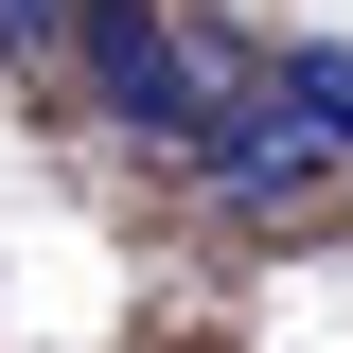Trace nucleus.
<instances>
[{"instance_id": "1", "label": "nucleus", "mask_w": 353, "mask_h": 353, "mask_svg": "<svg viewBox=\"0 0 353 353\" xmlns=\"http://www.w3.org/2000/svg\"><path fill=\"white\" fill-rule=\"evenodd\" d=\"M71 71H88V106H106L124 141L194 159V141L265 88V53L230 36V18H194V0H71Z\"/></svg>"}, {"instance_id": "2", "label": "nucleus", "mask_w": 353, "mask_h": 353, "mask_svg": "<svg viewBox=\"0 0 353 353\" xmlns=\"http://www.w3.org/2000/svg\"><path fill=\"white\" fill-rule=\"evenodd\" d=\"M194 176H212V212H230V230H301L318 194H336V141H318V124H283V106L248 88V106L194 141Z\"/></svg>"}, {"instance_id": "3", "label": "nucleus", "mask_w": 353, "mask_h": 353, "mask_svg": "<svg viewBox=\"0 0 353 353\" xmlns=\"http://www.w3.org/2000/svg\"><path fill=\"white\" fill-rule=\"evenodd\" d=\"M265 106H283V124H318V141L353 159V53H336V36H283V53H265Z\"/></svg>"}, {"instance_id": "4", "label": "nucleus", "mask_w": 353, "mask_h": 353, "mask_svg": "<svg viewBox=\"0 0 353 353\" xmlns=\"http://www.w3.org/2000/svg\"><path fill=\"white\" fill-rule=\"evenodd\" d=\"M71 36V0H0V53H53Z\"/></svg>"}]
</instances>
